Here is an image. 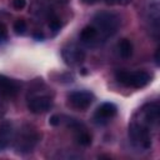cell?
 I'll use <instances>...</instances> for the list:
<instances>
[{"instance_id":"obj_12","label":"cell","mask_w":160,"mask_h":160,"mask_svg":"<svg viewBox=\"0 0 160 160\" xmlns=\"http://www.w3.org/2000/svg\"><path fill=\"white\" fill-rule=\"evenodd\" d=\"M118 49H119L120 56L124 58V59L130 58L131 54H132V44H131L130 40H128V39L120 40L119 44H118Z\"/></svg>"},{"instance_id":"obj_13","label":"cell","mask_w":160,"mask_h":160,"mask_svg":"<svg viewBox=\"0 0 160 160\" xmlns=\"http://www.w3.org/2000/svg\"><path fill=\"white\" fill-rule=\"evenodd\" d=\"M76 140L80 145L82 146H88L91 144V135L85 130V129H78V134H76Z\"/></svg>"},{"instance_id":"obj_9","label":"cell","mask_w":160,"mask_h":160,"mask_svg":"<svg viewBox=\"0 0 160 160\" xmlns=\"http://www.w3.org/2000/svg\"><path fill=\"white\" fill-rule=\"evenodd\" d=\"M19 91V84L4 75H0V94L5 98H12Z\"/></svg>"},{"instance_id":"obj_8","label":"cell","mask_w":160,"mask_h":160,"mask_svg":"<svg viewBox=\"0 0 160 160\" xmlns=\"http://www.w3.org/2000/svg\"><path fill=\"white\" fill-rule=\"evenodd\" d=\"M28 108L32 114H44L52 108V100L48 96H36L29 101Z\"/></svg>"},{"instance_id":"obj_16","label":"cell","mask_w":160,"mask_h":160,"mask_svg":"<svg viewBox=\"0 0 160 160\" xmlns=\"http://www.w3.org/2000/svg\"><path fill=\"white\" fill-rule=\"evenodd\" d=\"M132 0H105L108 5H129Z\"/></svg>"},{"instance_id":"obj_15","label":"cell","mask_w":160,"mask_h":160,"mask_svg":"<svg viewBox=\"0 0 160 160\" xmlns=\"http://www.w3.org/2000/svg\"><path fill=\"white\" fill-rule=\"evenodd\" d=\"M6 39H8V28L2 22H0V44L5 42Z\"/></svg>"},{"instance_id":"obj_1","label":"cell","mask_w":160,"mask_h":160,"mask_svg":"<svg viewBox=\"0 0 160 160\" xmlns=\"http://www.w3.org/2000/svg\"><path fill=\"white\" fill-rule=\"evenodd\" d=\"M39 139L40 135L38 130L32 125L26 124L16 134L14 140V149L18 154H29L36 146Z\"/></svg>"},{"instance_id":"obj_4","label":"cell","mask_w":160,"mask_h":160,"mask_svg":"<svg viewBox=\"0 0 160 160\" xmlns=\"http://www.w3.org/2000/svg\"><path fill=\"white\" fill-rule=\"evenodd\" d=\"M115 78L120 84H122L128 88H134V89L144 88L150 81V75L146 71H140V70L139 71L121 70L115 74Z\"/></svg>"},{"instance_id":"obj_20","label":"cell","mask_w":160,"mask_h":160,"mask_svg":"<svg viewBox=\"0 0 160 160\" xmlns=\"http://www.w3.org/2000/svg\"><path fill=\"white\" fill-rule=\"evenodd\" d=\"M5 96H2L0 94V115H2L5 112V109H6V104H5Z\"/></svg>"},{"instance_id":"obj_14","label":"cell","mask_w":160,"mask_h":160,"mask_svg":"<svg viewBox=\"0 0 160 160\" xmlns=\"http://www.w3.org/2000/svg\"><path fill=\"white\" fill-rule=\"evenodd\" d=\"M26 30V22L22 20V19H19L14 22V31L18 34V35H22Z\"/></svg>"},{"instance_id":"obj_22","label":"cell","mask_w":160,"mask_h":160,"mask_svg":"<svg viewBox=\"0 0 160 160\" xmlns=\"http://www.w3.org/2000/svg\"><path fill=\"white\" fill-rule=\"evenodd\" d=\"M155 61H156V65H159V50H156L155 52Z\"/></svg>"},{"instance_id":"obj_23","label":"cell","mask_w":160,"mask_h":160,"mask_svg":"<svg viewBox=\"0 0 160 160\" xmlns=\"http://www.w3.org/2000/svg\"><path fill=\"white\" fill-rule=\"evenodd\" d=\"M82 2H85V4H94L96 0H81Z\"/></svg>"},{"instance_id":"obj_3","label":"cell","mask_w":160,"mask_h":160,"mask_svg":"<svg viewBox=\"0 0 160 160\" xmlns=\"http://www.w3.org/2000/svg\"><path fill=\"white\" fill-rule=\"evenodd\" d=\"M94 26L98 29L99 34L104 38H109L118 31L120 26V18L114 12H98L94 16Z\"/></svg>"},{"instance_id":"obj_5","label":"cell","mask_w":160,"mask_h":160,"mask_svg":"<svg viewBox=\"0 0 160 160\" xmlns=\"http://www.w3.org/2000/svg\"><path fill=\"white\" fill-rule=\"evenodd\" d=\"M94 101V95L90 94L89 91H82V90H76L69 94V102L71 104L72 108L79 109V110H85L88 109Z\"/></svg>"},{"instance_id":"obj_21","label":"cell","mask_w":160,"mask_h":160,"mask_svg":"<svg viewBox=\"0 0 160 160\" xmlns=\"http://www.w3.org/2000/svg\"><path fill=\"white\" fill-rule=\"evenodd\" d=\"M34 38H35L36 40H42V39H44V35H42V34H39V32H35V34H34Z\"/></svg>"},{"instance_id":"obj_17","label":"cell","mask_w":160,"mask_h":160,"mask_svg":"<svg viewBox=\"0 0 160 160\" xmlns=\"http://www.w3.org/2000/svg\"><path fill=\"white\" fill-rule=\"evenodd\" d=\"M49 28H50V30H52V31H59L60 30V21L58 20V19H52L50 22H49Z\"/></svg>"},{"instance_id":"obj_11","label":"cell","mask_w":160,"mask_h":160,"mask_svg":"<svg viewBox=\"0 0 160 160\" xmlns=\"http://www.w3.org/2000/svg\"><path fill=\"white\" fill-rule=\"evenodd\" d=\"M98 38H99V31L94 25L92 26H85L80 32V40L88 45L96 41Z\"/></svg>"},{"instance_id":"obj_2","label":"cell","mask_w":160,"mask_h":160,"mask_svg":"<svg viewBox=\"0 0 160 160\" xmlns=\"http://www.w3.org/2000/svg\"><path fill=\"white\" fill-rule=\"evenodd\" d=\"M129 136L134 145L141 149H149L151 145L150 138V125L144 121L140 116L139 119H132L129 125Z\"/></svg>"},{"instance_id":"obj_19","label":"cell","mask_w":160,"mask_h":160,"mask_svg":"<svg viewBox=\"0 0 160 160\" xmlns=\"http://www.w3.org/2000/svg\"><path fill=\"white\" fill-rule=\"evenodd\" d=\"M25 4H26L25 0H14V1H12V6H14V9H16V10H21V9L25 6Z\"/></svg>"},{"instance_id":"obj_18","label":"cell","mask_w":160,"mask_h":160,"mask_svg":"<svg viewBox=\"0 0 160 160\" xmlns=\"http://www.w3.org/2000/svg\"><path fill=\"white\" fill-rule=\"evenodd\" d=\"M60 121H61V118H60L59 115H52V116H50L49 124L52 125V126H58V125L60 124Z\"/></svg>"},{"instance_id":"obj_10","label":"cell","mask_w":160,"mask_h":160,"mask_svg":"<svg viewBox=\"0 0 160 160\" xmlns=\"http://www.w3.org/2000/svg\"><path fill=\"white\" fill-rule=\"evenodd\" d=\"M12 135H14V130H12L11 122L1 121L0 122V151L8 148V145L12 140Z\"/></svg>"},{"instance_id":"obj_6","label":"cell","mask_w":160,"mask_h":160,"mask_svg":"<svg viewBox=\"0 0 160 160\" xmlns=\"http://www.w3.org/2000/svg\"><path fill=\"white\" fill-rule=\"evenodd\" d=\"M61 55H62V59L65 60V62L69 65L80 64L85 59V52L74 44L65 46L61 51Z\"/></svg>"},{"instance_id":"obj_7","label":"cell","mask_w":160,"mask_h":160,"mask_svg":"<svg viewBox=\"0 0 160 160\" xmlns=\"http://www.w3.org/2000/svg\"><path fill=\"white\" fill-rule=\"evenodd\" d=\"M116 111H118V108L115 104L104 102L96 109V111L94 114V120L98 124H106L112 116L116 115Z\"/></svg>"}]
</instances>
